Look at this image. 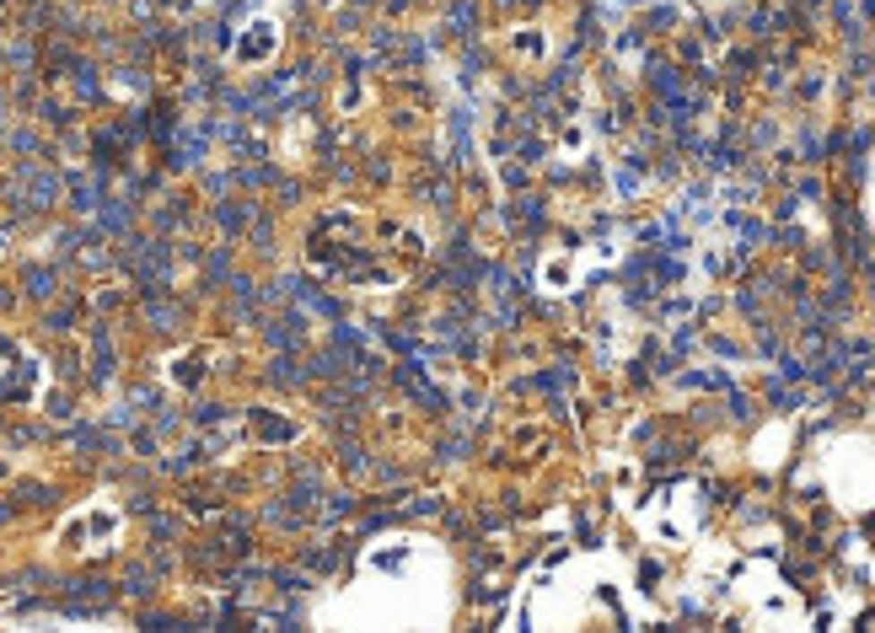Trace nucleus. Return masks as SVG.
<instances>
[{"mask_svg":"<svg viewBox=\"0 0 875 633\" xmlns=\"http://www.w3.org/2000/svg\"><path fill=\"white\" fill-rule=\"evenodd\" d=\"M306 252H312L317 274L344 279L349 290H398L414 274V263L425 258V231L398 215H382V210L333 204L317 215Z\"/></svg>","mask_w":875,"mask_h":633,"instance_id":"nucleus-1","label":"nucleus"}]
</instances>
